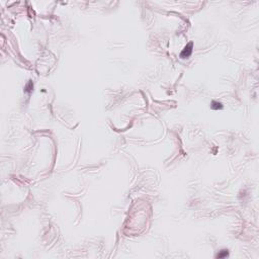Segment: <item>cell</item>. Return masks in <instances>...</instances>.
<instances>
[{
    "label": "cell",
    "mask_w": 259,
    "mask_h": 259,
    "mask_svg": "<svg viewBox=\"0 0 259 259\" xmlns=\"http://www.w3.org/2000/svg\"><path fill=\"white\" fill-rule=\"evenodd\" d=\"M228 255H229L228 250H223V251H221V253H219L217 255V257L218 258H224V257H227Z\"/></svg>",
    "instance_id": "cell-3"
},
{
    "label": "cell",
    "mask_w": 259,
    "mask_h": 259,
    "mask_svg": "<svg viewBox=\"0 0 259 259\" xmlns=\"http://www.w3.org/2000/svg\"><path fill=\"white\" fill-rule=\"evenodd\" d=\"M212 108H213V110H222V108H223V105L220 103V102L213 101V102H212Z\"/></svg>",
    "instance_id": "cell-2"
},
{
    "label": "cell",
    "mask_w": 259,
    "mask_h": 259,
    "mask_svg": "<svg viewBox=\"0 0 259 259\" xmlns=\"http://www.w3.org/2000/svg\"><path fill=\"white\" fill-rule=\"evenodd\" d=\"M192 53V44H188L180 54L181 58H188Z\"/></svg>",
    "instance_id": "cell-1"
}]
</instances>
